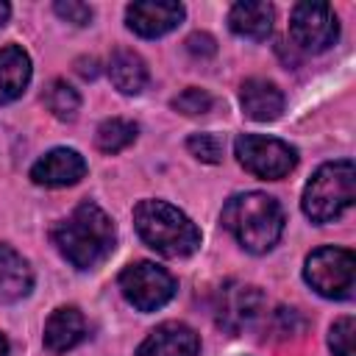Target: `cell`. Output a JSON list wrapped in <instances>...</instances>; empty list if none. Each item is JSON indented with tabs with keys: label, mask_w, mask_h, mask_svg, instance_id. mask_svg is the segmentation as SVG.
Returning <instances> with one entry per match:
<instances>
[{
	"label": "cell",
	"mask_w": 356,
	"mask_h": 356,
	"mask_svg": "<svg viewBox=\"0 0 356 356\" xmlns=\"http://www.w3.org/2000/svg\"><path fill=\"white\" fill-rule=\"evenodd\" d=\"M214 106V97L206 92V89H197V86H189L184 89L178 97H172V108L186 114V117H200V114H209Z\"/></svg>",
	"instance_id": "21"
},
{
	"label": "cell",
	"mask_w": 356,
	"mask_h": 356,
	"mask_svg": "<svg viewBox=\"0 0 356 356\" xmlns=\"http://www.w3.org/2000/svg\"><path fill=\"white\" fill-rule=\"evenodd\" d=\"M289 36L306 53L328 50L339 36V19L328 3H298L289 17Z\"/></svg>",
	"instance_id": "8"
},
{
	"label": "cell",
	"mask_w": 356,
	"mask_h": 356,
	"mask_svg": "<svg viewBox=\"0 0 356 356\" xmlns=\"http://www.w3.org/2000/svg\"><path fill=\"white\" fill-rule=\"evenodd\" d=\"M44 106L56 120H75L78 108H81V95L61 78L50 81V86L44 89Z\"/></svg>",
	"instance_id": "20"
},
{
	"label": "cell",
	"mask_w": 356,
	"mask_h": 356,
	"mask_svg": "<svg viewBox=\"0 0 356 356\" xmlns=\"http://www.w3.org/2000/svg\"><path fill=\"white\" fill-rule=\"evenodd\" d=\"M53 245L58 253L78 270L97 267L114 250V222L111 217L92 200H83L67 220L53 228Z\"/></svg>",
	"instance_id": "1"
},
{
	"label": "cell",
	"mask_w": 356,
	"mask_h": 356,
	"mask_svg": "<svg viewBox=\"0 0 356 356\" xmlns=\"http://www.w3.org/2000/svg\"><path fill=\"white\" fill-rule=\"evenodd\" d=\"M86 337V320L78 306H58L44 323V348L56 356L72 350Z\"/></svg>",
	"instance_id": "13"
},
{
	"label": "cell",
	"mask_w": 356,
	"mask_h": 356,
	"mask_svg": "<svg viewBox=\"0 0 356 356\" xmlns=\"http://www.w3.org/2000/svg\"><path fill=\"white\" fill-rule=\"evenodd\" d=\"M184 6L170 3V0H139L125 8V22L136 36L156 39L170 33L181 19H184Z\"/></svg>",
	"instance_id": "10"
},
{
	"label": "cell",
	"mask_w": 356,
	"mask_h": 356,
	"mask_svg": "<svg viewBox=\"0 0 356 356\" xmlns=\"http://www.w3.org/2000/svg\"><path fill=\"white\" fill-rule=\"evenodd\" d=\"M108 78L114 83V89H120L122 95H139L145 92L150 75H147V64L139 53L128 50V47H117L108 58Z\"/></svg>",
	"instance_id": "18"
},
{
	"label": "cell",
	"mask_w": 356,
	"mask_h": 356,
	"mask_svg": "<svg viewBox=\"0 0 356 356\" xmlns=\"http://www.w3.org/2000/svg\"><path fill=\"white\" fill-rule=\"evenodd\" d=\"M186 147L195 159H200L206 164H217L222 159V139L214 134H192L186 139Z\"/></svg>",
	"instance_id": "22"
},
{
	"label": "cell",
	"mask_w": 356,
	"mask_h": 356,
	"mask_svg": "<svg viewBox=\"0 0 356 356\" xmlns=\"http://www.w3.org/2000/svg\"><path fill=\"white\" fill-rule=\"evenodd\" d=\"M0 356H8V342H6L3 334H0Z\"/></svg>",
	"instance_id": "28"
},
{
	"label": "cell",
	"mask_w": 356,
	"mask_h": 356,
	"mask_svg": "<svg viewBox=\"0 0 356 356\" xmlns=\"http://www.w3.org/2000/svg\"><path fill=\"white\" fill-rule=\"evenodd\" d=\"M83 175H86V161L72 147H53L31 167V181L39 186H50V189L72 186Z\"/></svg>",
	"instance_id": "11"
},
{
	"label": "cell",
	"mask_w": 356,
	"mask_h": 356,
	"mask_svg": "<svg viewBox=\"0 0 356 356\" xmlns=\"http://www.w3.org/2000/svg\"><path fill=\"white\" fill-rule=\"evenodd\" d=\"M234 153L248 172L264 181L286 178L298 164V150L289 142L261 134H242L234 142Z\"/></svg>",
	"instance_id": "6"
},
{
	"label": "cell",
	"mask_w": 356,
	"mask_h": 356,
	"mask_svg": "<svg viewBox=\"0 0 356 356\" xmlns=\"http://www.w3.org/2000/svg\"><path fill=\"white\" fill-rule=\"evenodd\" d=\"M8 14H11V8H8V3H3V0H0V25H3L6 19H8Z\"/></svg>",
	"instance_id": "27"
},
{
	"label": "cell",
	"mask_w": 356,
	"mask_h": 356,
	"mask_svg": "<svg viewBox=\"0 0 356 356\" xmlns=\"http://www.w3.org/2000/svg\"><path fill=\"white\" fill-rule=\"evenodd\" d=\"M78 72H81L83 78H95V72H97V70H95V58H89V61H86V58L78 61Z\"/></svg>",
	"instance_id": "26"
},
{
	"label": "cell",
	"mask_w": 356,
	"mask_h": 356,
	"mask_svg": "<svg viewBox=\"0 0 356 356\" xmlns=\"http://www.w3.org/2000/svg\"><path fill=\"white\" fill-rule=\"evenodd\" d=\"M136 134H139L136 122L122 120V117H111V120H103V122L97 125L95 145H97L103 153H120V150H125L128 145H134Z\"/></svg>",
	"instance_id": "19"
},
{
	"label": "cell",
	"mask_w": 356,
	"mask_h": 356,
	"mask_svg": "<svg viewBox=\"0 0 356 356\" xmlns=\"http://www.w3.org/2000/svg\"><path fill=\"white\" fill-rule=\"evenodd\" d=\"M261 306H264V295L259 292V286L228 281L217 292V309H214L217 325L225 328L228 334H239L248 325H253V320L261 314Z\"/></svg>",
	"instance_id": "9"
},
{
	"label": "cell",
	"mask_w": 356,
	"mask_h": 356,
	"mask_svg": "<svg viewBox=\"0 0 356 356\" xmlns=\"http://www.w3.org/2000/svg\"><path fill=\"white\" fill-rule=\"evenodd\" d=\"M186 50H189L192 56L206 58V56H214V53H217V44H214V39H211L209 33H192V36L186 39Z\"/></svg>",
	"instance_id": "25"
},
{
	"label": "cell",
	"mask_w": 356,
	"mask_h": 356,
	"mask_svg": "<svg viewBox=\"0 0 356 356\" xmlns=\"http://www.w3.org/2000/svg\"><path fill=\"white\" fill-rule=\"evenodd\" d=\"M134 225L142 242L167 259H184L200 248V228L167 200H139Z\"/></svg>",
	"instance_id": "3"
},
{
	"label": "cell",
	"mask_w": 356,
	"mask_h": 356,
	"mask_svg": "<svg viewBox=\"0 0 356 356\" xmlns=\"http://www.w3.org/2000/svg\"><path fill=\"white\" fill-rule=\"evenodd\" d=\"M353 334H356V323L353 317H339L331 331H328V345L334 350V356H356L353 353Z\"/></svg>",
	"instance_id": "23"
},
{
	"label": "cell",
	"mask_w": 356,
	"mask_h": 356,
	"mask_svg": "<svg viewBox=\"0 0 356 356\" xmlns=\"http://www.w3.org/2000/svg\"><path fill=\"white\" fill-rule=\"evenodd\" d=\"M356 197V170L350 159L323 164L303 189V214L312 222H334L342 217Z\"/></svg>",
	"instance_id": "4"
},
{
	"label": "cell",
	"mask_w": 356,
	"mask_h": 356,
	"mask_svg": "<svg viewBox=\"0 0 356 356\" xmlns=\"http://www.w3.org/2000/svg\"><path fill=\"white\" fill-rule=\"evenodd\" d=\"M31 83V56L19 44L0 47V103L17 100Z\"/></svg>",
	"instance_id": "17"
},
{
	"label": "cell",
	"mask_w": 356,
	"mask_h": 356,
	"mask_svg": "<svg viewBox=\"0 0 356 356\" xmlns=\"http://www.w3.org/2000/svg\"><path fill=\"white\" fill-rule=\"evenodd\" d=\"M33 289V270L22 253L0 242V300L17 303Z\"/></svg>",
	"instance_id": "15"
},
{
	"label": "cell",
	"mask_w": 356,
	"mask_h": 356,
	"mask_svg": "<svg viewBox=\"0 0 356 356\" xmlns=\"http://www.w3.org/2000/svg\"><path fill=\"white\" fill-rule=\"evenodd\" d=\"M273 19H275V11L270 3H259V0H242V3H234L231 11H228V28L242 36V39H250V42H261L270 36L273 31Z\"/></svg>",
	"instance_id": "16"
},
{
	"label": "cell",
	"mask_w": 356,
	"mask_h": 356,
	"mask_svg": "<svg viewBox=\"0 0 356 356\" xmlns=\"http://www.w3.org/2000/svg\"><path fill=\"white\" fill-rule=\"evenodd\" d=\"M222 225L250 253H267L284 234V209L273 195L242 192L222 206Z\"/></svg>",
	"instance_id": "2"
},
{
	"label": "cell",
	"mask_w": 356,
	"mask_h": 356,
	"mask_svg": "<svg viewBox=\"0 0 356 356\" xmlns=\"http://www.w3.org/2000/svg\"><path fill=\"white\" fill-rule=\"evenodd\" d=\"M242 111L256 122H273L284 111V92L267 78H248L239 89Z\"/></svg>",
	"instance_id": "14"
},
{
	"label": "cell",
	"mask_w": 356,
	"mask_h": 356,
	"mask_svg": "<svg viewBox=\"0 0 356 356\" xmlns=\"http://www.w3.org/2000/svg\"><path fill=\"white\" fill-rule=\"evenodd\" d=\"M120 289L134 309L156 312L172 300L175 278L153 261H134L120 273Z\"/></svg>",
	"instance_id": "7"
},
{
	"label": "cell",
	"mask_w": 356,
	"mask_h": 356,
	"mask_svg": "<svg viewBox=\"0 0 356 356\" xmlns=\"http://www.w3.org/2000/svg\"><path fill=\"white\" fill-rule=\"evenodd\" d=\"M197 353H200V337L195 334V328L178 320H167L156 325L136 348V356H197Z\"/></svg>",
	"instance_id": "12"
},
{
	"label": "cell",
	"mask_w": 356,
	"mask_h": 356,
	"mask_svg": "<svg viewBox=\"0 0 356 356\" xmlns=\"http://www.w3.org/2000/svg\"><path fill=\"white\" fill-rule=\"evenodd\" d=\"M53 11H56L61 19L72 22V25H89V22H92V6L78 3V0H58V3L53 6Z\"/></svg>",
	"instance_id": "24"
},
{
	"label": "cell",
	"mask_w": 356,
	"mask_h": 356,
	"mask_svg": "<svg viewBox=\"0 0 356 356\" xmlns=\"http://www.w3.org/2000/svg\"><path fill=\"white\" fill-rule=\"evenodd\" d=\"M306 284L331 300H345L353 295V281H356V256L348 248H317L306 256L303 267Z\"/></svg>",
	"instance_id": "5"
}]
</instances>
